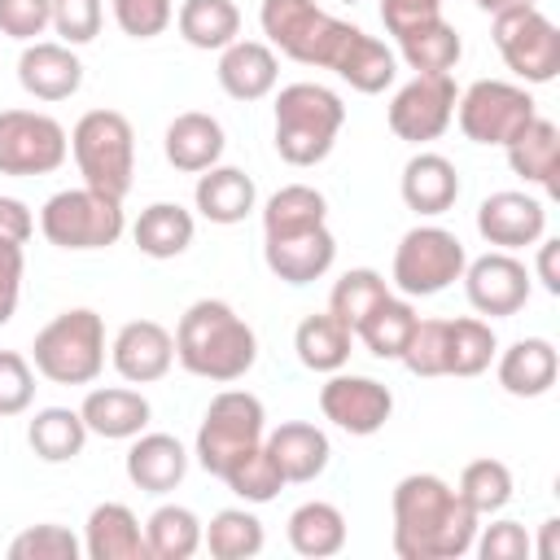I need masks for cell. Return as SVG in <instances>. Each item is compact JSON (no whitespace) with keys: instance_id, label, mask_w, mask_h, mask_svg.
Returning a JSON list of instances; mask_svg holds the SVG:
<instances>
[{"instance_id":"obj_1","label":"cell","mask_w":560,"mask_h":560,"mask_svg":"<svg viewBox=\"0 0 560 560\" xmlns=\"http://www.w3.org/2000/svg\"><path fill=\"white\" fill-rule=\"evenodd\" d=\"M258 22L267 44H276L284 57L332 70L363 96H376L398 79V61L376 35L324 13L315 0H262Z\"/></svg>"},{"instance_id":"obj_2","label":"cell","mask_w":560,"mask_h":560,"mask_svg":"<svg viewBox=\"0 0 560 560\" xmlns=\"http://www.w3.org/2000/svg\"><path fill=\"white\" fill-rule=\"evenodd\" d=\"M389 508L398 560H459L481 529V516L438 472H407L394 486Z\"/></svg>"},{"instance_id":"obj_3","label":"cell","mask_w":560,"mask_h":560,"mask_svg":"<svg viewBox=\"0 0 560 560\" xmlns=\"http://www.w3.org/2000/svg\"><path fill=\"white\" fill-rule=\"evenodd\" d=\"M175 359L214 385L241 381L258 359L254 328L223 302V298H197L175 328Z\"/></svg>"},{"instance_id":"obj_4","label":"cell","mask_w":560,"mask_h":560,"mask_svg":"<svg viewBox=\"0 0 560 560\" xmlns=\"http://www.w3.org/2000/svg\"><path fill=\"white\" fill-rule=\"evenodd\" d=\"M346 105L324 83H289L276 96V153L289 166H315L332 153Z\"/></svg>"},{"instance_id":"obj_5","label":"cell","mask_w":560,"mask_h":560,"mask_svg":"<svg viewBox=\"0 0 560 560\" xmlns=\"http://www.w3.org/2000/svg\"><path fill=\"white\" fill-rule=\"evenodd\" d=\"M31 363L52 385H92L105 368V319L92 306L52 315L31 346Z\"/></svg>"},{"instance_id":"obj_6","label":"cell","mask_w":560,"mask_h":560,"mask_svg":"<svg viewBox=\"0 0 560 560\" xmlns=\"http://www.w3.org/2000/svg\"><path fill=\"white\" fill-rule=\"evenodd\" d=\"M70 153L88 188L122 201L136 175V131L118 109H88L70 131Z\"/></svg>"},{"instance_id":"obj_7","label":"cell","mask_w":560,"mask_h":560,"mask_svg":"<svg viewBox=\"0 0 560 560\" xmlns=\"http://www.w3.org/2000/svg\"><path fill=\"white\" fill-rule=\"evenodd\" d=\"M122 201L96 188H61L39 210V232L57 249H109L122 236Z\"/></svg>"},{"instance_id":"obj_8","label":"cell","mask_w":560,"mask_h":560,"mask_svg":"<svg viewBox=\"0 0 560 560\" xmlns=\"http://www.w3.org/2000/svg\"><path fill=\"white\" fill-rule=\"evenodd\" d=\"M267 438V411L249 389H223L210 398L201 429H197V464L210 477H223L245 451Z\"/></svg>"},{"instance_id":"obj_9","label":"cell","mask_w":560,"mask_h":560,"mask_svg":"<svg viewBox=\"0 0 560 560\" xmlns=\"http://www.w3.org/2000/svg\"><path fill=\"white\" fill-rule=\"evenodd\" d=\"M464 241L438 223L411 228L394 249V289L402 298H433L464 276Z\"/></svg>"},{"instance_id":"obj_10","label":"cell","mask_w":560,"mask_h":560,"mask_svg":"<svg viewBox=\"0 0 560 560\" xmlns=\"http://www.w3.org/2000/svg\"><path fill=\"white\" fill-rule=\"evenodd\" d=\"M538 114L534 96L521 88V83H508V79H477L459 92L455 101V118H459V131L472 140V144H508L525 131V122Z\"/></svg>"},{"instance_id":"obj_11","label":"cell","mask_w":560,"mask_h":560,"mask_svg":"<svg viewBox=\"0 0 560 560\" xmlns=\"http://www.w3.org/2000/svg\"><path fill=\"white\" fill-rule=\"evenodd\" d=\"M494 48L525 83H551L560 74V31L538 4L494 13Z\"/></svg>"},{"instance_id":"obj_12","label":"cell","mask_w":560,"mask_h":560,"mask_svg":"<svg viewBox=\"0 0 560 560\" xmlns=\"http://www.w3.org/2000/svg\"><path fill=\"white\" fill-rule=\"evenodd\" d=\"M70 153V136L52 114L0 109V175H52Z\"/></svg>"},{"instance_id":"obj_13","label":"cell","mask_w":560,"mask_h":560,"mask_svg":"<svg viewBox=\"0 0 560 560\" xmlns=\"http://www.w3.org/2000/svg\"><path fill=\"white\" fill-rule=\"evenodd\" d=\"M455 101H459V92H455L451 74H416L389 101V114H385L389 131L407 144H429L451 127Z\"/></svg>"},{"instance_id":"obj_14","label":"cell","mask_w":560,"mask_h":560,"mask_svg":"<svg viewBox=\"0 0 560 560\" xmlns=\"http://www.w3.org/2000/svg\"><path fill=\"white\" fill-rule=\"evenodd\" d=\"M319 411L350 438H372L394 416V394H389V385H381L372 376L328 372V381L319 385Z\"/></svg>"},{"instance_id":"obj_15","label":"cell","mask_w":560,"mask_h":560,"mask_svg":"<svg viewBox=\"0 0 560 560\" xmlns=\"http://www.w3.org/2000/svg\"><path fill=\"white\" fill-rule=\"evenodd\" d=\"M464 293H468V306L477 315H516L525 302H529V267L512 254V249H490L472 262H464Z\"/></svg>"},{"instance_id":"obj_16","label":"cell","mask_w":560,"mask_h":560,"mask_svg":"<svg viewBox=\"0 0 560 560\" xmlns=\"http://www.w3.org/2000/svg\"><path fill=\"white\" fill-rule=\"evenodd\" d=\"M477 232L486 245L494 249H525V245H538V236L547 232V206L529 192H516V188H503V192H490L481 206H477Z\"/></svg>"},{"instance_id":"obj_17","label":"cell","mask_w":560,"mask_h":560,"mask_svg":"<svg viewBox=\"0 0 560 560\" xmlns=\"http://www.w3.org/2000/svg\"><path fill=\"white\" fill-rule=\"evenodd\" d=\"M109 363L131 385H153L175 363V332H166L158 319H131L114 332Z\"/></svg>"},{"instance_id":"obj_18","label":"cell","mask_w":560,"mask_h":560,"mask_svg":"<svg viewBox=\"0 0 560 560\" xmlns=\"http://www.w3.org/2000/svg\"><path fill=\"white\" fill-rule=\"evenodd\" d=\"M337 258V236L328 232V223L302 228V232H284V236H262V262L276 280L284 284H311L319 280Z\"/></svg>"},{"instance_id":"obj_19","label":"cell","mask_w":560,"mask_h":560,"mask_svg":"<svg viewBox=\"0 0 560 560\" xmlns=\"http://www.w3.org/2000/svg\"><path fill=\"white\" fill-rule=\"evenodd\" d=\"M18 83L35 101H70L83 88V61L61 39H35L18 57Z\"/></svg>"},{"instance_id":"obj_20","label":"cell","mask_w":560,"mask_h":560,"mask_svg":"<svg viewBox=\"0 0 560 560\" xmlns=\"http://www.w3.org/2000/svg\"><path fill=\"white\" fill-rule=\"evenodd\" d=\"M162 149H166V162L184 175H201L210 166H219L223 149H228V136H223V122L214 114H201V109H184L171 118L166 136H162Z\"/></svg>"},{"instance_id":"obj_21","label":"cell","mask_w":560,"mask_h":560,"mask_svg":"<svg viewBox=\"0 0 560 560\" xmlns=\"http://www.w3.org/2000/svg\"><path fill=\"white\" fill-rule=\"evenodd\" d=\"M214 74L232 101H262L267 92H276L280 61H276L271 44H262V39H232L228 48H219Z\"/></svg>"},{"instance_id":"obj_22","label":"cell","mask_w":560,"mask_h":560,"mask_svg":"<svg viewBox=\"0 0 560 560\" xmlns=\"http://www.w3.org/2000/svg\"><path fill=\"white\" fill-rule=\"evenodd\" d=\"M79 416L88 424V433L109 438V442H131L136 433H144L153 407L140 389L127 385H105V389H88L79 402Z\"/></svg>"},{"instance_id":"obj_23","label":"cell","mask_w":560,"mask_h":560,"mask_svg":"<svg viewBox=\"0 0 560 560\" xmlns=\"http://www.w3.org/2000/svg\"><path fill=\"white\" fill-rule=\"evenodd\" d=\"M188 472V451L171 433H136L127 446V481L144 494H171Z\"/></svg>"},{"instance_id":"obj_24","label":"cell","mask_w":560,"mask_h":560,"mask_svg":"<svg viewBox=\"0 0 560 560\" xmlns=\"http://www.w3.org/2000/svg\"><path fill=\"white\" fill-rule=\"evenodd\" d=\"M262 446L271 451V459H276V468L284 472V481H315L324 468H328V459H332V446H328V433L324 429H315V424H306V420H284V424H276L267 438H262Z\"/></svg>"},{"instance_id":"obj_25","label":"cell","mask_w":560,"mask_h":560,"mask_svg":"<svg viewBox=\"0 0 560 560\" xmlns=\"http://www.w3.org/2000/svg\"><path fill=\"white\" fill-rule=\"evenodd\" d=\"M398 192L407 201V210L416 214H446L459 197V171L446 153H416L407 166H402V179H398Z\"/></svg>"},{"instance_id":"obj_26","label":"cell","mask_w":560,"mask_h":560,"mask_svg":"<svg viewBox=\"0 0 560 560\" xmlns=\"http://www.w3.org/2000/svg\"><path fill=\"white\" fill-rule=\"evenodd\" d=\"M83 556L92 560H149L144 529L127 503H96L83 525Z\"/></svg>"},{"instance_id":"obj_27","label":"cell","mask_w":560,"mask_h":560,"mask_svg":"<svg viewBox=\"0 0 560 560\" xmlns=\"http://www.w3.org/2000/svg\"><path fill=\"white\" fill-rule=\"evenodd\" d=\"M560 354L547 337H521L499 354V385L512 398H542L556 385Z\"/></svg>"},{"instance_id":"obj_28","label":"cell","mask_w":560,"mask_h":560,"mask_svg":"<svg viewBox=\"0 0 560 560\" xmlns=\"http://www.w3.org/2000/svg\"><path fill=\"white\" fill-rule=\"evenodd\" d=\"M503 149H508L512 175H521L525 184L547 188L551 197L560 192V184H556V171H560V127H556L551 118L534 114V118L525 122V131H521L516 140H508Z\"/></svg>"},{"instance_id":"obj_29","label":"cell","mask_w":560,"mask_h":560,"mask_svg":"<svg viewBox=\"0 0 560 560\" xmlns=\"http://www.w3.org/2000/svg\"><path fill=\"white\" fill-rule=\"evenodd\" d=\"M192 201H197L201 219L232 228V223H241L258 206V188H254V179L241 166H210V171L197 175Z\"/></svg>"},{"instance_id":"obj_30","label":"cell","mask_w":560,"mask_h":560,"mask_svg":"<svg viewBox=\"0 0 560 560\" xmlns=\"http://www.w3.org/2000/svg\"><path fill=\"white\" fill-rule=\"evenodd\" d=\"M192 210H184L179 201H153L140 210L131 236H136V249L149 254V258H179L188 245H192Z\"/></svg>"},{"instance_id":"obj_31","label":"cell","mask_w":560,"mask_h":560,"mask_svg":"<svg viewBox=\"0 0 560 560\" xmlns=\"http://www.w3.org/2000/svg\"><path fill=\"white\" fill-rule=\"evenodd\" d=\"M350 346H354V332L350 324H341L332 311H319V315H306L293 332V350H298V363L311 368V372H341L346 359H350Z\"/></svg>"},{"instance_id":"obj_32","label":"cell","mask_w":560,"mask_h":560,"mask_svg":"<svg viewBox=\"0 0 560 560\" xmlns=\"http://www.w3.org/2000/svg\"><path fill=\"white\" fill-rule=\"evenodd\" d=\"M289 547L298 556H306V560L337 556L346 547V516H341V508H332L324 499L298 503L289 512Z\"/></svg>"},{"instance_id":"obj_33","label":"cell","mask_w":560,"mask_h":560,"mask_svg":"<svg viewBox=\"0 0 560 560\" xmlns=\"http://www.w3.org/2000/svg\"><path fill=\"white\" fill-rule=\"evenodd\" d=\"M26 442L44 464H66V459L83 455L88 424H83L79 407H39L26 424Z\"/></svg>"},{"instance_id":"obj_34","label":"cell","mask_w":560,"mask_h":560,"mask_svg":"<svg viewBox=\"0 0 560 560\" xmlns=\"http://www.w3.org/2000/svg\"><path fill=\"white\" fill-rule=\"evenodd\" d=\"M175 26L184 44L201 52H219L232 39H241V9L232 0H184L175 13Z\"/></svg>"},{"instance_id":"obj_35","label":"cell","mask_w":560,"mask_h":560,"mask_svg":"<svg viewBox=\"0 0 560 560\" xmlns=\"http://www.w3.org/2000/svg\"><path fill=\"white\" fill-rule=\"evenodd\" d=\"M398 52L416 74H451L464 57V39L446 18H433L407 35H398Z\"/></svg>"},{"instance_id":"obj_36","label":"cell","mask_w":560,"mask_h":560,"mask_svg":"<svg viewBox=\"0 0 560 560\" xmlns=\"http://www.w3.org/2000/svg\"><path fill=\"white\" fill-rule=\"evenodd\" d=\"M416 306L407 302V298H381L363 319H359V328H354V337L368 346V354H376V359H398L402 354V346H407V337H411V328H416Z\"/></svg>"},{"instance_id":"obj_37","label":"cell","mask_w":560,"mask_h":560,"mask_svg":"<svg viewBox=\"0 0 560 560\" xmlns=\"http://www.w3.org/2000/svg\"><path fill=\"white\" fill-rule=\"evenodd\" d=\"M201 547V521L184 503H162L144 521V551L149 560H188Z\"/></svg>"},{"instance_id":"obj_38","label":"cell","mask_w":560,"mask_h":560,"mask_svg":"<svg viewBox=\"0 0 560 560\" xmlns=\"http://www.w3.org/2000/svg\"><path fill=\"white\" fill-rule=\"evenodd\" d=\"M499 354V337L486 319H446V376H481Z\"/></svg>"},{"instance_id":"obj_39","label":"cell","mask_w":560,"mask_h":560,"mask_svg":"<svg viewBox=\"0 0 560 560\" xmlns=\"http://www.w3.org/2000/svg\"><path fill=\"white\" fill-rule=\"evenodd\" d=\"M315 223H328V201L311 184H284L262 206V236H284V232H302Z\"/></svg>"},{"instance_id":"obj_40","label":"cell","mask_w":560,"mask_h":560,"mask_svg":"<svg viewBox=\"0 0 560 560\" xmlns=\"http://www.w3.org/2000/svg\"><path fill=\"white\" fill-rule=\"evenodd\" d=\"M201 542L214 560H249V556L262 551L267 534H262V521L249 508H223L201 529Z\"/></svg>"},{"instance_id":"obj_41","label":"cell","mask_w":560,"mask_h":560,"mask_svg":"<svg viewBox=\"0 0 560 560\" xmlns=\"http://www.w3.org/2000/svg\"><path fill=\"white\" fill-rule=\"evenodd\" d=\"M459 499L477 512V516H494V512H503L508 508V499H512V468L503 464V459H472V464H464V472H459Z\"/></svg>"},{"instance_id":"obj_42","label":"cell","mask_w":560,"mask_h":560,"mask_svg":"<svg viewBox=\"0 0 560 560\" xmlns=\"http://www.w3.org/2000/svg\"><path fill=\"white\" fill-rule=\"evenodd\" d=\"M381 298H389V280H385L381 271H372V267H350V271L337 276V284H332V293H328V311H332L341 324H350V332H354L359 319H363Z\"/></svg>"},{"instance_id":"obj_43","label":"cell","mask_w":560,"mask_h":560,"mask_svg":"<svg viewBox=\"0 0 560 560\" xmlns=\"http://www.w3.org/2000/svg\"><path fill=\"white\" fill-rule=\"evenodd\" d=\"M219 481H228V490L236 494V499H245V503H271L289 481H284V472L276 468V459H271V451L258 442L254 451H245Z\"/></svg>"},{"instance_id":"obj_44","label":"cell","mask_w":560,"mask_h":560,"mask_svg":"<svg viewBox=\"0 0 560 560\" xmlns=\"http://www.w3.org/2000/svg\"><path fill=\"white\" fill-rule=\"evenodd\" d=\"M398 363L411 376H446V319H416Z\"/></svg>"},{"instance_id":"obj_45","label":"cell","mask_w":560,"mask_h":560,"mask_svg":"<svg viewBox=\"0 0 560 560\" xmlns=\"http://www.w3.org/2000/svg\"><path fill=\"white\" fill-rule=\"evenodd\" d=\"M79 556H83V542L52 521L31 525L9 542V560H79Z\"/></svg>"},{"instance_id":"obj_46","label":"cell","mask_w":560,"mask_h":560,"mask_svg":"<svg viewBox=\"0 0 560 560\" xmlns=\"http://www.w3.org/2000/svg\"><path fill=\"white\" fill-rule=\"evenodd\" d=\"M101 22H105V4L101 0H52V31L70 48L92 44L101 35Z\"/></svg>"},{"instance_id":"obj_47","label":"cell","mask_w":560,"mask_h":560,"mask_svg":"<svg viewBox=\"0 0 560 560\" xmlns=\"http://www.w3.org/2000/svg\"><path fill=\"white\" fill-rule=\"evenodd\" d=\"M35 402V368L18 350H0V416H22Z\"/></svg>"},{"instance_id":"obj_48","label":"cell","mask_w":560,"mask_h":560,"mask_svg":"<svg viewBox=\"0 0 560 560\" xmlns=\"http://www.w3.org/2000/svg\"><path fill=\"white\" fill-rule=\"evenodd\" d=\"M109 9H114L118 31L131 35V39H153V35H162V31L171 26V18H175L171 0H109Z\"/></svg>"},{"instance_id":"obj_49","label":"cell","mask_w":560,"mask_h":560,"mask_svg":"<svg viewBox=\"0 0 560 560\" xmlns=\"http://www.w3.org/2000/svg\"><path fill=\"white\" fill-rule=\"evenodd\" d=\"M52 26V0H0V35L35 44Z\"/></svg>"},{"instance_id":"obj_50","label":"cell","mask_w":560,"mask_h":560,"mask_svg":"<svg viewBox=\"0 0 560 560\" xmlns=\"http://www.w3.org/2000/svg\"><path fill=\"white\" fill-rule=\"evenodd\" d=\"M472 547H477L481 560H525L534 551L521 521H490L486 529H477Z\"/></svg>"},{"instance_id":"obj_51","label":"cell","mask_w":560,"mask_h":560,"mask_svg":"<svg viewBox=\"0 0 560 560\" xmlns=\"http://www.w3.org/2000/svg\"><path fill=\"white\" fill-rule=\"evenodd\" d=\"M433 18H442V0H381V22L394 39L433 22Z\"/></svg>"},{"instance_id":"obj_52","label":"cell","mask_w":560,"mask_h":560,"mask_svg":"<svg viewBox=\"0 0 560 560\" xmlns=\"http://www.w3.org/2000/svg\"><path fill=\"white\" fill-rule=\"evenodd\" d=\"M22 271H26L22 245L0 241V324H9L13 311H18V298H22Z\"/></svg>"},{"instance_id":"obj_53","label":"cell","mask_w":560,"mask_h":560,"mask_svg":"<svg viewBox=\"0 0 560 560\" xmlns=\"http://www.w3.org/2000/svg\"><path fill=\"white\" fill-rule=\"evenodd\" d=\"M31 232H35V214L26 210V201H18V197H0V241L26 245Z\"/></svg>"},{"instance_id":"obj_54","label":"cell","mask_w":560,"mask_h":560,"mask_svg":"<svg viewBox=\"0 0 560 560\" xmlns=\"http://www.w3.org/2000/svg\"><path fill=\"white\" fill-rule=\"evenodd\" d=\"M534 271H538V280H542V289L556 298V293H560V241L538 236V258H534Z\"/></svg>"},{"instance_id":"obj_55","label":"cell","mask_w":560,"mask_h":560,"mask_svg":"<svg viewBox=\"0 0 560 560\" xmlns=\"http://www.w3.org/2000/svg\"><path fill=\"white\" fill-rule=\"evenodd\" d=\"M529 556H538V560H560V521H556V516H551V521H542L538 547H534Z\"/></svg>"},{"instance_id":"obj_56","label":"cell","mask_w":560,"mask_h":560,"mask_svg":"<svg viewBox=\"0 0 560 560\" xmlns=\"http://www.w3.org/2000/svg\"><path fill=\"white\" fill-rule=\"evenodd\" d=\"M521 4H534V0H477V9H486V13H503V9H521Z\"/></svg>"},{"instance_id":"obj_57","label":"cell","mask_w":560,"mask_h":560,"mask_svg":"<svg viewBox=\"0 0 560 560\" xmlns=\"http://www.w3.org/2000/svg\"><path fill=\"white\" fill-rule=\"evenodd\" d=\"M341 4H359V0H341Z\"/></svg>"}]
</instances>
